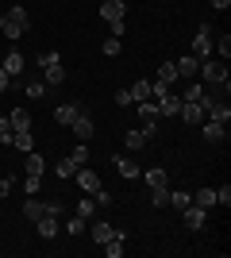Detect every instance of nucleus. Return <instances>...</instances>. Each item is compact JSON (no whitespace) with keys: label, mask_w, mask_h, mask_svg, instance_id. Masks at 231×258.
<instances>
[{"label":"nucleus","mask_w":231,"mask_h":258,"mask_svg":"<svg viewBox=\"0 0 231 258\" xmlns=\"http://www.w3.org/2000/svg\"><path fill=\"white\" fill-rule=\"evenodd\" d=\"M27 27H31V16H27V8H23V4H12V8L0 16V31L8 35V39H23V35H27Z\"/></svg>","instance_id":"nucleus-1"},{"label":"nucleus","mask_w":231,"mask_h":258,"mask_svg":"<svg viewBox=\"0 0 231 258\" xmlns=\"http://www.w3.org/2000/svg\"><path fill=\"white\" fill-rule=\"evenodd\" d=\"M200 77L208 81V85H227V62L223 58H200Z\"/></svg>","instance_id":"nucleus-2"},{"label":"nucleus","mask_w":231,"mask_h":258,"mask_svg":"<svg viewBox=\"0 0 231 258\" xmlns=\"http://www.w3.org/2000/svg\"><path fill=\"white\" fill-rule=\"evenodd\" d=\"M216 27H212V23H200L197 27V35H193V54H197V58H212V39H216Z\"/></svg>","instance_id":"nucleus-3"},{"label":"nucleus","mask_w":231,"mask_h":258,"mask_svg":"<svg viewBox=\"0 0 231 258\" xmlns=\"http://www.w3.org/2000/svg\"><path fill=\"white\" fill-rule=\"evenodd\" d=\"M158 119H162L158 104H154V100H139V123H143V131L150 139H154V131H158Z\"/></svg>","instance_id":"nucleus-4"},{"label":"nucleus","mask_w":231,"mask_h":258,"mask_svg":"<svg viewBox=\"0 0 231 258\" xmlns=\"http://www.w3.org/2000/svg\"><path fill=\"white\" fill-rule=\"evenodd\" d=\"M69 131H73V135H77L81 143H89V139H93V131H97V119H93V116L85 112V108H81V112H77V119L69 123Z\"/></svg>","instance_id":"nucleus-5"},{"label":"nucleus","mask_w":231,"mask_h":258,"mask_svg":"<svg viewBox=\"0 0 231 258\" xmlns=\"http://www.w3.org/2000/svg\"><path fill=\"white\" fill-rule=\"evenodd\" d=\"M177 81H193V77L200 74V58L197 54H185V58H177Z\"/></svg>","instance_id":"nucleus-6"},{"label":"nucleus","mask_w":231,"mask_h":258,"mask_svg":"<svg viewBox=\"0 0 231 258\" xmlns=\"http://www.w3.org/2000/svg\"><path fill=\"white\" fill-rule=\"evenodd\" d=\"M69 181H77V185H81V193H89V197H93V193L100 189V177H97L93 170H89V166H81V170H77L73 177H69Z\"/></svg>","instance_id":"nucleus-7"},{"label":"nucleus","mask_w":231,"mask_h":258,"mask_svg":"<svg viewBox=\"0 0 231 258\" xmlns=\"http://www.w3.org/2000/svg\"><path fill=\"white\" fill-rule=\"evenodd\" d=\"M181 216H185V227H189V231H200V227H204V220H208V212H204V208H197V205H185V208H181Z\"/></svg>","instance_id":"nucleus-8"},{"label":"nucleus","mask_w":231,"mask_h":258,"mask_svg":"<svg viewBox=\"0 0 231 258\" xmlns=\"http://www.w3.org/2000/svg\"><path fill=\"white\" fill-rule=\"evenodd\" d=\"M123 12H127V8H123V0H104V4H100V20H104V23H120Z\"/></svg>","instance_id":"nucleus-9"},{"label":"nucleus","mask_w":231,"mask_h":258,"mask_svg":"<svg viewBox=\"0 0 231 258\" xmlns=\"http://www.w3.org/2000/svg\"><path fill=\"white\" fill-rule=\"evenodd\" d=\"M177 116L185 119V123H204V108H200V100H181V112Z\"/></svg>","instance_id":"nucleus-10"},{"label":"nucleus","mask_w":231,"mask_h":258,"mask_svg":"<svg viewBox=\"0 0 231 258\" xmlns=\"http://www.w3.org/2000/svg\"><path fill=\"white\" fill-rule=\"evenodd\" d=\"M23 66H27V58H23L20 50H12L8 58H0V70H4L8 77H20V74H23Z\"/></svg>","instance_id":"nucleus-11"},{"label":"nucleus","mask_w":231,"mask_h":258,"mask_svg":"<svg viewBox=\"0 0 231 258\" xmlns=\"http://www.w3.org/2000/svg\"><path fill=\"white\" fill-rule=\"evenodd\" d=\"M223 131H227V123H216V119H204V127H200V135H204V143H223Z\"/></svg>","instance_id":"nucleus-12"},{"label":"nucleus","mask_w":231,"mask_h":258,"mask_svg":"<svg viewBox=\"0 0 231 258\" xmlns=\"http://www.w3.org/2000/svg\"><path fill=\"white\" fill-rule=\"evenodd\" d=\"M35 227H39V239H54L62 224H58V216H46V212H43L39 220H35Z\"/></svg>","instance_id":"nucleus-13"},{"label":"nucleus","mask_w":231,"mask_h":258,"mask_svg":"<svg viewBox=\"0 0 231 258\" xmlns=\"http://www.w3.org/2000/svg\"><path fill=\"white\" fill-rule=\"evenodd\" d=\"M8 123H12V131H31V112L27 108H12Z\"/></svg>","instance_id":"nucleus-14"},{"label":"nucleus","mask_w":231,"mask_h":258,"mask_svg":"<svg viewBox=\"0 0 231 258\" xmlns=\"http://www.w3.org/2000/svg\"><path fill=\"white\" fill-rule=\"evenodd\" d=\"M46 89H50V85H46L43 77H31V81H23V97H27V100H43Z\"/></svg>","instance_id":"nucleus-15"},{"label":"nucleus","mask_w":231,"mask_h":258,"mask_svg":"<svg viewBox=\"0 0 231 258\" xmlns=\"http://www.w3.org/2000/svg\"><path fill=\"white\" fill-rule=\"evenodd\" d=\"M123 143H127V151H143L146 143H150V135H146L143 127H131L127 135H123Z\"/></svg>","instance_id":"nucleus-16"},{"label":"nucleus","mask_w":231,"mask_h":258,"mask_svg":"<svg viewBox=\"0 0 231 258\" xmlns=\"http://www.w3.org/2000/svg\"><path fill=\"white\" fill-rule=\"evenodd\" d=\"M43 81H46L50 89H54V85H62V81H66V66H62V62L46 66V70H43Z\"/></svg>","instance_id":"nucleus-17"},{"label":"nucleus","mask_w":231,"mask_h":258,"mask_svg":"<svg viewBox=\"0 0 231 258\" xmlns=\"http://www.w3.org/2000/svg\"><path fill=\"white\" fill-rule=\"evenodd\" d=\"M116 170H120L127 181H135V177H139V166H135V158H127V154H116Z\"/></svg>","instance_id":"nucleus-18"},{"label":"nucleus","mask_w":231,"mask_h":258,"mask_svg":"<svg viewBox=\"0 0 231 258\" xmlns=\"http://www.w3.org/2000/svg\"><path fill=\"white\" fill-rule=\"evenodd\" d=\"M77 112H81L77 104H58V108H54V119L62 123V127H69V123L77 119Z\"/></svg>","instance_id":"nucleus-19"},{"label":"nucleus","mask_w":231,"mask_h":258,"mask_svg":"<svg viewBox=\"0 0 231 258\" xmlns=\"http://www.w3.org/2000/svg\"><path fill=\"white\" fill-rule=\"evenodd\" d=\"M27 173H31V177H43L46 173V158L39 151H27Z\"/></svg>","instance_id":"nucleus-20"},{"label":"nucleus","mask_w":231,"mask_h":258,"mask_svg":"<svg viewBox=\"0 0 231 258\" xmlns=\"http://www.w3.org/2000/svg\"><path fill=\"white\" fill-rule=\"evenodd\" d=\"M112 235H116V227H108L104 220H97V224H93V243H97V247H104Z\"/></svg>","instance_id":"nucleus-21"},{"label":"nucleus","mask_w":231,"mask_h":258,"mask_svg":"<svg viewBox=\"0 0 231 258\" xmlns=\"http://www.w3.org/2000/svg\"><path fill=\"white\" fill-rule=\"evenodd\" d=\"M73 216H81V220H93V216H97V201H93V197H81V201H77V208H73Z\"/></svg>","instance_id":"nucleus-22"},{"label":"nucleus","mask_w":231,"mask_h":258,"mask_svg":"<svg viewBox=\"0 0 231 258\" xmlns=\"http://www.w3.org/2000/svg\"><path fill=\"white\" fill-rule=\"evenodd\" d=\"M143 177H146V185H150V189H162V185H170V177H166V170H162V166H150V170H146Z\"/></svg>","instance_id":"nucleus-23"},{"label":"nucleus","mask_w":231,"mask_h":258,"mask_svg":"<svg viewBox=\"0 0 231 258\" xmlns=\"http://www.w3.org/2000/svg\"><path fill=\"white\" fill-rule=\"evenodd\" d=\"M12 147H16V151H35V139H31V131H12Z\"/></svg>","instance_id":"nucleus-24"},{"label":"nucleus","mask_w":231,"mask_h":258,"mask_svg":"<svg viewBox=\"0 0 231 258\" xmlns=\"http://www.w3.org/2000/svg\"><path fill=\"white\" fill-rule=\"evenodd\" d=\"M154 81H158V85H174V81H177V66H174V62H162Z\"/></svg>","instance_id":"nucleus-25"},{"label":"nucleus","mask_w":231,"mask_h":258,"mask_svg":"<svg viewBox=\"0 0 231 258\" xmlns=\"http://www.w3.org/2000/svg\"><path fill=\"white\" fill-rule=\"evenodd\" d=\"M77 170H81V166H77V162L69 158V154H66V158H62V162H58V166H54V173H58V177H62V181H69V177H73Z\"/></svg>","instance_id":"nucleus-26"},{"label":"nucleus","mask_w":231,"mask_h":258,"mask_svg":"<svg viewBox=\"0 0 231 258\" xmlns=\"http://www.w3.org/2000/svg\"><path fill=\"white\" fill-rule=\"evenodd\" d=\"M127 93H131V100H135V104H139V100H150V81H135V85L127 89Z\"/></svg>","instance_id":"nucleus-27"},{"label":"nucleus","mask_w":231,"mask_h":258,"mask_svg":"<svg viewBox=\"0 0 231 258\" xmlns=\"http://www.w3.org/2000/svg\"><path fill=\"white\" fill-rule=\"evenodd\" d=\"M212 205H216V189H197V208H204V212H208Z\"/></svg>","instance_id":"nucleus-28"},{"label":"nucleus","mask_w":231,"mask_h":258,"mask_svg":"<svg viewBox=\"0 0 231 258\" xmlns=\"http://www.w3.org/2000/svg\"><path fill=\"white\" fill-rule=\"evenodd\" d=\"M23 216H27V220H39V216H43V205H39L35 197H27V201H23Z\"/></svg>","instance_id":"nucleus-29"},{"label":"nucleus","mask_w":231,"mask_h":258,"mask_svg":"<svg viewBox=\"0 0 231 258\" xmlns=\"http://www.w3.org/2000/svg\"><path fill=\"white\" fill-rule=\"evenodd\" d=\"M120 35H108V39H104V43H100V50H104V54H108V58H116V54H120Z\"/></svg>","instance_id":"nucleus-30"},{"label":"nucleus","mask_w":231,"mask_h":258,"mask_svg":"<svg viewBox=\"0 0 231 258\" xmlns=\"http://www.w3.org/2000/svg\"><path fill=\"white\" fill-rule=\"evenodd\" d=\"M150 205L154 208H166V205H170V189H166V185H162V189H150Z\"/></svg>","instance_id":"nucleus-31"},{"label":"nucleus","mask_w":231,"mask_h":258,"mask_svg":"<svg viewBox=\"0 0 231 258\" xmlns=\"http://www.w3.org/2000/svg\"><path fill=\"white\" fill-rule=\"evenodd\" d=\"M43 212H46V216H58V220H62V216H66V201H58V197H54V201H46V205H43Z\"/></svg>","instance_id":"nucleus-32"},{"label":"nucleus","mask_w":231,"mask_h":258,"mask_svg":"<svg viewBox=\"0 0 231 258\" xmlns=\"http://www.w3.org/2000/svg\"><path fill=\"white\" fill-rule=\"evenodd\" d=\"M185 205H193L185 189H177V193H170V208H177V212H181V208H185Z\"/></svg>","instance_id":"nucleus-33"},{"label":"nucleus","mask_w":231,"mask_h":258,"mask_svg":"<svg viewBox=\"0 0 231 258\" xmlns=\"http://www.w3.org/2000/svg\"><path fill=\"white\" fill-rule=\"evenodd\" d=\"M66 227H69V235H81V231L89 227V220H81V216H69V220H66Z\"/></svg>","instance_id":"nucleus-34"},{"label":"nucleus","mask_w":231,"mask_h":258,"mask_svg":"<svg viewBox=\"0 0 231 258\" xmlns=\"http://www.w3.org/2000/svg\"><path fill=\"white\" fill-rule=\"evenodd\" d=\"M69 158H73L77 166H89V147H85V143H81V147H73V151H69Z\"/></svg>","instance_id":"nucleus-35"},{"label":"nucleus","mask_w":231,"mask_h":258,"mask_svg":"<svg viewBox=\"0 0 231 258\" xmlns=\"http://www.w3.org/2000/svg\"><path fill=\"white\" fill-rule=\"evenodd\" d=\"M177 97H181V100H200V97H204V85H189L185 93H177Z\"/></svg>","instance_id":"nucleus-36"},{"label":"nucleus","mask_w":231,"mask_h":258,"mask_svg":"<svg viewBox=\"0 0 231 258\" xmlns=\"http://www.w3.org/2000/svg\"><path fill=\"white\" fill-rule=\"evenodd\" d=\"M39 185H43V177H31V173H27V181H23L27 197H39Z\"/></svg>","instance_id":"nucleus-37"},{"label":"nucleus","mask_w":231,"mask_h":258,"mask_svg":"<svg viewBox=\"0 0 231 258\" xmlns=\"http://www.w3.org/2000/svg\"><path fill=\"white\" fill-rule=\"evenodd\" d=\"M216 205H223V208L231 205V185H220V189H216Z\"/></svg>","instance_id":"nucleus-38"},{"label":"nucleus","mask_w":231,"mask_h":258,"mask_svg":"<svg viewBox=\"0 0 231 258\" xmlns=\"http://www.w3.org/2000/svg\"><path fill=\"white\" fill-rule=\"evenodd\" d=\"M93 201H97V208H108V205H112V193H108V189H97V193H93Z\"/></svg>","instance_id":"nucleus-39"},{"label":"nucleus","mask_w":231,"mask_h":258,"mask_svg":"<svg viewBox=\"0 0 231 258\" xmlns=\"http://www.w3.org/2000/svg\"><path fill=\"white\" fill-rule=\"evenodd\" d=\"M54 62H62V58H58V50H46L43 58H39V70H46V66H54Z\"/></svg>","instance_id":"nucleus-40"},{"label":"nucleus","mask_w":231,"mask_h":258,"mask_svg":"<svg viewBox=\"0 0 231 258\" xmlns=\"http://www.w3.org/2000/svg\"><path fill=\"white\" fill-rule=\"evenodd\" d=\"M0 139L12 143V123H8V116H0Z\"/></svg>","instance_id":"nucleus-41"},{"label":"nucleus","mask_w":231,"mask_h":258,"mask_svg":"<svg viewBox=\"0 0 231 258\" xmlns=\"http://www.w3.org/2000/svg\"><path fill=\"white\" fill-rule=\"evenodd\" d=\"M116 104L127 108V104H135V100H131V93H127V89H120V93H116Z\"/></svg>","instance_id":"nucleus-42"},{"label":"nucleus","mask_w":231,"mask_h":258,"mask_svg":"<svg viewBox=\"0 0 231 258\" xmlns=\"http://www.w3.org/2000/svg\"><path fill=\"white\" fill-rule=\"evenodd\" d=\"M12 185H16L12 177H0V197H8V193H12Z\"/></svg>","instance_id":"nucleus-43"},{"label":"nucleus","mask_w":231,"mask_h":258,"mask_svg":"<svg viewBox=\"0 0 231 258\" xmlns=\"http://www.w3.org/2000/svg\"><path fill=\"white\" fill-rule=\"evenodd\" d=\"M8 85H12V77L4 74V70H0V93H8Z\"/></svg>","instance_id":"nucleus-44"},{"label":"nucleus","mask_w":231,"mask_h":258,"mask_svg":"<svg viewBox=\"0 0 231 258\" xmlns=\"http://www.w3.org/2000/svg\"><path fill=\"white\" fill-rule=\"evenodd\" d=\"M212 8H216V12H227V8H231V0H212Z\"/></svg>","instance_id":"nucleus-45"}]
</instances>
